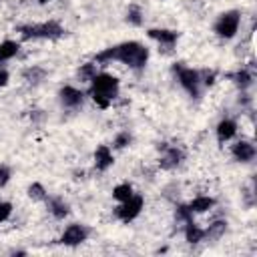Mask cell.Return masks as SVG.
Instances as JSON below:
<instances>
[{
  "mask_svg": "<svg viewBox=\"0 0 257 257\" xmlns=\"http://www.w3.org/2000/svg\"><path fill=\"white\" fill-rule=\"evenodd\" d=\"M151 60V48L139 40H124L114 46H108L94 54L98 68H108L110 64H120L131 72H141Z\"/></svg>",
  "mask_w": 257,
  "mask_h": 257,
  "instance_id": "1",
  "label": "cell"
},
{
  "mask_svg": "<svg viewBox=\"0 0 257 257\" xmlns=\"http://www.w3.org/2000/svg\"><path fill=\"white\" fill-rule=\"evenodd\" d=\"M86 94L100 110H106L120 96V78L112 74L108 68H98V72L88 82Z\"/></svg>",
  "mask_w": 257,
  "mask_h": 257,
  "instance_id": "2",
  "label": "cell"
},
{
  "mask_svg": "<svg viewBox=\"0 0 257 257\" xmlns=\"http://www.w3.org/2000/svg\"><path fill=\"white\" fill-rule=\"evenodd\" d=\"M20 40H58L64 36V26L54 20L46 18L40 22H24L16 26Z\"/></svg>",
  "mask_w": 257,
  "mask_h": 257,
  "instance_id": "3",
  "label": "cell"
},
{
  "mask_svg": "<svg viewBox=\"0 0 257 257\" xmlns=\"http://www.w3.org/2000/svg\"><path fill=\"white\" fill-rule=\"evenodd\" d=\"M243 26V12L237 10V8H229V10H223L215 22H213V34L219 38V40H233L237 38L239 30Z\"/></svg>",
  "mask_w": 257,
  "mask_h": 257,
  "instance_id": "4",
  "label": "cell"
},
{
  "mask_svg": "<svg viewBox=\"0 0 257 257\" xmlns=\"http://www.w3.org/2000/svg\"><path fill=\"white\" fill-rule=\"evenodd\" d=\"M173 72H175V80L177 84L189 94V96H201L203 92V82H201V70L195 68V66H189L185 62H177L173 66Z\"/></svg>",
  "mask_w": 257,
  "mask_h": 257,
  "instance_id": "5",
  "label": "cell"
},
{
  "mask_svg": "<svg viewBox=\"0 0 257 257\" xmlns=\"http://www.w3.org/2000/svg\"><path fill=\"white\" fill-rule=\"evenodd\" d=\"M145 207H147V199H145V195L135 191L126 201H122V203H116V205H114L112 215H114V219H116V221H120V223L128 225V223L137 221V219L143 215Z\"/></svg>",
  "mask_w": 257,
  "mask_h": 257,
  "instance_id": "6",
  "label": "cell"
},
{
  "mask_svg": "<svg viewBox=\"0 0 257 257\" xmlns=\"http://www.w3.org/2000/svg\"><path fill=\"white\" fill-rule=\"evenodd\" d=\"M88 239H90V227L86 223H80V221H72V223L64 225L62 231H60V235H58V243L64 245V247H68V249L80 247Z\"/></svg>",
  "mask_w": 257,
  "mask_h": 257,
  "instance_id": "7",
  "label": "cell"
},
{
  "mask_svg": "<svg viewBox=\"0 0 257 257\" xmlns=\"http://www.w3.org/2000/svg\"><path fill=\"white\" fill-rule=\"evenodd\" d=\"M187 161V153L181 145H171V143H163L161 151H159V157H157V167L161 171H177L183 163Z\"/></svg>",
  "mask_w": 257,
  "mask_h": 257,
  "instance_id": "8",
  "label": "cell"
},
{
  "mask_svg": "<svg viewBox=\"0 0 257 257\" xmlns=\"http://www.w3.org/2000/svg\"><path fill=\"white\" fill-rule=\"evenodd\" d=\"M56 96H58L60 106L66 108V110H78V108H82L84 102H86V98H88L86 90L82 86H78V84H72V82L62 84L58 88Z\"/></svg>",
  "mask_w": 257,
  "mask_h": 257,
  "instance_id": "9",
  "label": "cell"
},
{
  "mask_svg": "<svg viewBox=\"0 0 257 257\" xmlns=\"http://www.w3.org/2000/svg\"><path fill=\"white\" fill-rule=\"evenodd\" d=\"M229 155L235 163L239 165H249L255 161V155H257V149H255V143L253 139H245V137H237L231 141L229 145Z\"/></svg>",
  "mask_w": 257,
  "mask_h": 257,
  "instance_id": "10",
  "label": "cell"
},
{
  "mask_svg": "<svg viewBox=\"0 0 257 257\" xmlns=\"http://www.w3.org/2000/svg\"><path fill=\"white\" fill-rule=\"evenodd\" d=\"M213 131H215V139H217L219 145L231 143L233 139L239 137V120H237L235 116L225 114V116H221V118L217 120V124H215Z\"/></svg>",
  "mask_w": 257,
  "mask_h": 257,
  "instance_id": "11",
  "label": "cell"
},
{
  "mask_svg": "<svg viewBox=\"0 0 257 257\" xmlns=\"http://www.w3.org/2000/svg\"><path fill=\"white\" fill-rule=\"evenodd\" d=\"M147 36L159 44V48H163L165 52L173 50L181 38V32L179 30H173V28H147Z\"/></svg>",
  "mask_w": 257,
  "mask_h": 257,
  "instance_id": "12",
  "label": "cell"
},
{
  "mask_svg": "<svg viewBox=\"0 0 257 257\" xmlns=\"http://www.w3.org/2000/svg\"><path fill=\"white\" fill-rule=\"evenodd\" d=\"M114 163H116V157H114V149L110 145L100 143V145L94 147V151H92V167H94V171L106 173V171H110L114 167Z\"/></svg>",
  "mask_w": 257,
  "mask_h": 257,
  "instance_id": "13",
  "label": "cell"
},
{
  "mask_svg": "<svg viewBox=\"0 0 257 257\" xmlns=\"http://www.w3.org/2000/svg\"><path fill=\"white\" fill-rule=\"evenodd\" d=\"M185 205H187V209H189V213H191L193 217H199V215H209V213H213L215 207H217V199H215L211 193H197V195H193Z\"/></svg>",
  "mask_w": 257,
  "mask_h": 257,
  "instance_id": "14",
  "label": "cell"
},
{
  "mask_svg": "<svg viewBox=\"0 0 257 257\" xmlns=\"http://www.w3.org/2000/svg\"><path fill=\"white\" fill-rule=\"evenodd\" d=\"M44 205H46V213L54 221H64L70 215V203L62 195H48V199L44 201Z\"/></svg>",
  "mask_w": 257,
  "mask_h": 257,
  "instance_id": "15",
  "label": "cell"
},
{
  "mask_svg": "<svg viewBox=\"0 0 257 257\" xmlns=\"http://www.w3.org/2000/svg\"><path fill=\"white\" fill-rule=\"evenodd\" d=\"M229 80L231 84L239 90V92H249L253 88V82H255V72L251 66H239L235 72L229 74Z\"/></svg>",
  "mask_w": 257,
  "mask_h": 257,
  "instance_id": "16",
  "label": "cell"
},
{
  "mask_svg": "<svg viewBox=\"0 0 257 257\" xmlns=\"http://www.w3.org/2000/svg\"><path fill=\"white\" fill-rule=\"evenodd\" d=\"M20 78H22L24 84L36 88V86H40V84H44L48 80V70L42 64H28V66L22 68Z\"/></svg>",
  "mask_w": 257,
  "mask_h": 257,
  "instance_id": "17",
  "label": "cell"
},
{
  "mask_svg": "<svg viewBox=\"0 0 257 257\" xmlns=\"http://www.w3.org/2000/svg\"><path fill=\"white\" fill-rule=\"evenodd\" d=\"M227 219L223 217H217V219H211L207 225H203V243H215V241H221L227 233Z\"/></svg>",
  "mask_w": 257,
  "mask_h": 257,
  "instance_id": "18",
  "label": "cell"
},
{
  "mask_svg": "<svg viewBox=\"0 0 257 257\" xmlns=\"http://www.w3.org/2000/svg\"><path fill=\"white\" fill-rule=\"evenodd\" d=\"M20 48H22V42L20 40H14V38L0 40V64L12 62L20 54Z\"/></svg>",
  "mask_w": 257,
  "mask_h": 257,
  "instance_id": "19",
  "label": "cell"
},
{
  "mask_svg": "<svg viewBox=\"0 0 257 257\" xmlns=\"http://www.w3.org/2000/svg\"><path fill=\"white\" fill-rule=\"evenodd\" d=\"M133 193H135V185L124 179V181H118V183L112 185V189H110V199H112L114 203H122V201H126Z\"/></svg>",
  "mask_w": 257,
  "mask_h": 257,
  "instance_id": "20",
  "label": "cell"
},
{
  "mask_svg": "<svg viewBox=\"0 0 257 257\" xmlns=\"http://www.w3.org/2000/svg\"><path fill=\"white\" fill-rule=\"evenodd\" d=\"M48 189L44 187V183H40V181H32V183H28V187H26V197L32 201V203H42L44 205V201L48 199Z\"/></svg>",
  "mask_w": 257,
  "mask_h": 257,
  "instance_id": "21",
  "label": "cell"
},
{
  "mask_svg": "<svg viewBox=\"0 0 257 257\" xmlns=\"http://www.w3.org/2000/svg\"><path fill=\"white\" fill-rule=\"evenodd\" d=\"M131 145H133V133H131L128 128L116 131L114 137H112V141H110V147L114 149V153H116V151H124V149H128Z\"/></svg>",
  "mask_w": 257,
  "mask_h": 257,
  "instance_id": "22",
  "label": "cell"
},
{
  "mask_svg": "<svg viewBox=\"0 0 257 257\" xmlns=\"http://www.w3.org/2000/svg\"><path fill=\"white\" fill-rule=\"evenodd\" d=\"M124 20H126L131 26H135V28L143 26V24H145V10H143V6H139V4H128L126 12H124Z\"/></svg>",
  "mask_w": 257,
  "mask_h": 257,
  "instance_id": "23",
  "label": "cell"
},
{
  "mask_svg": "<svg viewBox=\"0 0 257 257\" xmlns=\"http://www.w3.org/2000/svg\"><path fill=\"white\" fill-rule=\"evenodd\" d=\"M96 72H98V64L94 60H90V62H84V64H80L76 68V78H78V82L88 84Z\"/></svg>",
  "mask_w": 257,
  "mask_h": 257,
  "instance_id": "24",
  "label": "cell"
},
{
  "mask_svg": "<svg viewBox=\"0 0 257 257\" xmlns=\"http://www.w3.org/2000/svg\"><path fill=\"white\" fill-rule=\"evenodd\" d=\"M14 215V205L6 199H0V227L6 225Z\"/></svg>",
  "mask_w": 257,
  "mask_h": 257,
  "instance_id": "25",
  "label": "cell"
},
{
  "mask_svg": "<svg viewBox=\"0 0 257 257\" xmlns=\"http://www.w3.org/2000/svg\"><path fill=\"white\" fill-rule=\"evenodd\" d=\"M12 181V167L8 163L0 161V191L8 187V183Z\"/></svg>",
  "mask_w": 257,
  "mask_h": 257,
  "instance_id": "26",
  "label": "cell"
},
{
  "mask_svg": "<svg viewBox=\"0 0 257 257\" xmlns=\"http://www.w3.org/2000/svg\"><path fill=\"white\" fill-rule=\"evenodd\" d=\"M10 78H12V74H10L8 66L6 64H0V90H4L10 84Z\"/></svg>",
  "mask_w": 257,
  "mask_h": 257,
  "instance_id": "27",
  "label": "cell"
},
{
  "mask_svg": "<svg viewBox=\"0 0 257 257\" xmlns=\"http://www.w3.org/2000/svg\"><path fill=\"white\" fill-rule=\"evenodd\" d=\"M34 2H36L38 6H48V4H52L54 0H34Z\"/></svg>",
  "mask_w": 257,
  "mask_h": 257,
  "instance_id": "28",
  "label": "cell"
}]
</instances>
